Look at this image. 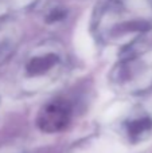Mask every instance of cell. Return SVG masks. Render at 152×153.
Instances as JSON below:
<instances>
[{"mask_svg": "<svg viewBox=\"0 0 152 153\" xmlns=\"http://www.w3.org/2000/svg\"><path fill=\"white\" fill-rule=\"evenodd\" d=\"M67 70V55L59 43L47 40L30 48L18 62L15 81L24 93L50 90Z\"/></svg>", "mask_w": 152, "mask_h": 153, "instance_id": "obj_1", "label": "cell"}, {"mask_svg": "<svg viewBox=\"0 0 152 153\" xmlns=\"http://www.w3.org/2000/svg\"><path fill=\"white\" fill-rule=\"evenodd\" d=\"M112 83L118 91L135 94L152 86V51L132 53L112 71Z\"/></svg>", "mask_w": 152, "mask_h": 153, "instance_id": "obj_2", "label": "cell"}, {"mask_svg": "<svg viewBox=\"0 0 152 153\" xmlns=\"http://www.w3.org/2000/svg\"><path fill=\"white\" fill-rule=\"evenodd\" d=\"M72 118V108L66 100L57 98L47 102L42 109L37 118L39 129L45 133H58L62 132Z\"/></svg>", "mask_w": 152, "mask_h": 153, "instance_id": "obj_3", "label": "cell"}, {"mask_svg": "<svg viewBox=\"0 0 152 153\" xmlns=\"http://www.w3.org/2000/svg\"><path fill=\"white\" fill-rule=\"evenodd\" d=\"M120 133L132 144H139L152 136V114L145 109L132 110L120 124Z\"/></svg>", "mask_w": 152, "mask_h": 153, "instance_id": "obj_4", "label": "cell"}, {"mask_svg": "<svg viewBox=\"0 0 152 153\" xmlns=\"http://www.w3.org/2000/svg\"><path fill=\"white\" fill-rule=\"evenodd\" d=\"M13 48V38L5 32H0V63L7 59Z\"/></svg>", "mask_w": 152, "mask_h": 153, "instance_id": "obj_5", "label": "cell"}]
</instances>
